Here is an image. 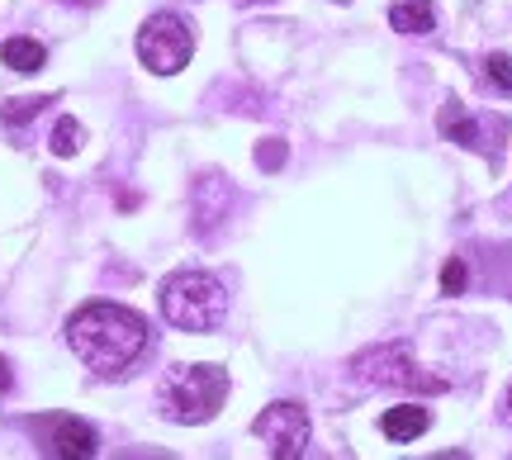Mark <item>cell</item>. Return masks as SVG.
<instances>
[{"label":"cell","instance_id":"1","mask_svg":"<svg viewBox=\"0 0 512 460\" xmlns=\"http://www.w3.org/2000/svg\"><path fill=\"white\" fill-rule=\"evenodd\" d=\"M67 342H72V351L95 375H124L147 351V323L143 313L100 299V304H86V309L72 313Z\"/></svg>","mask_w":512,"mask_h":460},{"label":"cell","instance_id":"2","mask_svg":"<svg viewBox=\"0 0 512 460\" xmlns=\"http://www.w3.org/2000/svg\"><path fill=\"white\" fill-rule=\"evenodd\" d=\"M162 313L171 328L181 332H214L228 313V295L214 276L204 271H176L162 285Z\"/></svg>","mask_w":512,"mask_h":460},{"label":"cell","instance_id":"3","mask_svg":"<svg viewBox=\"0 0 512 460\" xmlns=\"http://www.w3.org/2000/svg\"><path fill=\"white\" fill-rule=\"evenodd\" d=\"M228 399V375L219 366H176L162 385V408L176 423H209Z\"/></svg>","mask_w":512,"mask_h":460},{"label":"cell","instance_id":"4","mask_svg":"<svg viewBox=\"0 0 512 460\" xmlns=\"http://www.w3.org/2000/svg\"><path fill=\"white\" fill-rule=\"evenodd\" d=\"M356 370H361V380L384 389H418V394H441L446 389V380L422 370L399 342H384V347H370L366 356H356Z\"/></svg>","mask_w":512,"mask_h":460},{"label":"cell","instance_id":"5","mask_svg":"<svg viewBox=\"0 0 512 460\" xmlns=\"http://www.w3.org/2000/svg\"><path fill=\"white\" fill-rule=\"evenodd\" d=\"M195 53V34L181 15H152L138 29V57H143L147 72L157 76H176Z\"/></svg>","mask_w":512,"mask_h":460},{"label":"cell","instance_id":"6","mask_svg":"<svg viewBox=\"0 0 512 460\" xmlns=\"http://www.w3.org/2000/svg\"><path fill=\"white\" fill-rule=\"evenodd\" d=\"M252 432L266 442V451L275 460H294L304 456V446H309V413L299 404H271L252 423Z\"/></svg>","mask_w":512,"mask_h":460},{"label":"cell","instance_id":"7","mask_svg":"<svg viewBox=\"0 0 512 460\" xmlns=\"http://www.w3.org/2000/svg\"><path fill=\"white\" fill-rule=\"evenodd\" d=\"M34 437L48 456H62V460H91L95 456V427L72 418V413L34 418Z\"/></svg>","mask_w":512,"mask_h":460},{"label":"cell","instance_id":"8","mask_svg":"<svg viewBox=\"0 0 512 460\" xmlns=\"http://www.w3.org/2000/svg\"><path fill=\"white\" fill-rule=\"evenodd\" d=\"M427 427H432V413L418 408V404H399L380 418V432L389 437V442H413V437H422Z\"/></svg>","mask_w":512,"mask_h":460},{"label":"cell","instance_id":"9","mask_svg":"<svg viewBox=\"0 0 512 460\" xmlns=\"http://www.w3.org/2000/svg\"><path fill=\"white\" fill-rule=\"evenodd\" d=\"M389 24L399 34H432L437 29V10H432V0H394Z\"/></svg>","mask_w":512,"mask_h":460},{"label":"cell","instance_id":"10","mask_svg":"<svg viewBox=\"0 0 512 460\" xmlns=\"http://www.w3.org/2000/svg\"><path fill=\"white\" fill-rule=\"evenodd\" d=\"M0 62L10 67V72H38L43 62H48V53H43V43L38 38H5L0 43Z\"/></svg>","mask_w":512,"mask_h":460},{"label":"cell","instance_id":"11","mask_svg":"<svg viewBox=\"0 0 512 460\" xmlns=\"http://www.w3.org/2000/svg\"><path fill=\"white\" fill-rule=\"evenodd\" d=\"M441 133H451L460 148H479V129H475V119L465 114L460 100H446V110H441Z\"/></svg>","mask_w":512,"mask_h":460},{"label":"cell","instance_id":"12","mask_svg":"<svg viewBox=\"0 0 512 460\" xmlns=\"http://www.w3.org/2000/svg\"><path fill=\"white\" fill-rule=\"evenodd\" d=\"M76 148H81V124H76V119H57L53 152H57V157H76Z\"/></svg>","mask_w":512,"mask_h":460},{"label":"cell","instance_id":"13","mask_svg":"<svg viewBox=\"0 0 512 460\" xmlns=\"http://www.w3.org/2000/svg\"><path fill=\"white\" fill-rule=\"evenodd\" d=\"M43 105H48V95H29V100H10V105L0 110V119H5V124H29V119H34V114L43 110Z\"/></svg>","mask_w":512,"mask_h":460},{"label":"cell","instance_id":"14","mask_svg":"<svg viewBox=\"0 0 512 460\" xmlns=\"http://www.w3.org/2000/svg\"><path fill=\"white\" fill-rule=\"evenodd\" d=\"M484 72H489V81H494L503 95H512V57L508 53H494L489 62H484Z\"/></svg>","mask_w":512,"mask_h":460},{"label":"cell","instance_id":"15","mask_svg":"<svg viewBox=\"0 0 512 460\" xmlns=\"http://www.w3.org/2000/svg\"><path fill=\"white\" fill-rule=\"evenodd\" d=\"M465 261L460 257H451L446 261V271H441V295H460V290H465Z\"/></svg>","mask_w":512,"mask_h":460},{"label":"cell","instance_id":"16","mask_svg":"<svg viewBox=\"0 0 512 460\" xmlns=\"http://www.w3.org/2000/svg\"><path fill=\"white\" fill-rule=\"evenodd\" d=\"M10 385H15V375H10V361L0 356V394H10Z\"/></svg>","mask_w":512,"mask_h":460},{"label":"cell","instance_id":"17","mask_svg":"<svg viewBox=\"0 0 512 460\" xmlns=\"http://www.w3.org/2000/svg\"><path fill=\"white\" fill-rule=\"evenodd\" d=\"M503 423H512V389H508V399H503Z\"/></svg>","mask_w":512,"mask_h":460},{"label":"cell","instance_id":"18","mask_svg":"<svg viewBox=\"0 0 512 460\" xmlns=\"http://www.w3.org/2000/svg\"><path fill=\"white\" fill-rule=\"evenodd\" d=\"M67 5H95V0H67Z\"/></svg>","mask_w":512,"mask_h":460},{"label":"cell","instance_id":"19","mask_svg":"<svg viewBox=\"0 0 512 460\" xmlns=\"http://www.w3.org/2000/svg\"><path fill=\"white\" fill-rule=\"evenodd\" d=\"M337 5H347V0H337Z\"/></svg>","mask_w":512,"mask_h":460}]
</instances>
